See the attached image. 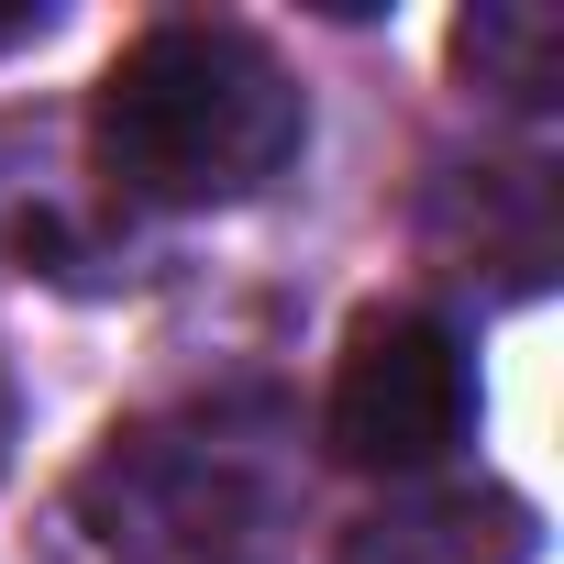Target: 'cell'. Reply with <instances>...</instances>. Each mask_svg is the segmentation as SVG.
Returning a JSON list of instances; mask_svg holds the SVG:
<instances>
[{
    "label": "cell",
    "instance_id": "2",
    "mask_svg": "<svg viewBox=\"0 0 564 564\" xmlns=\"http://www.w3.org/2000/svg\"><path fill=\"white\" fill-rule=\"evenodd\" d=\"M276 520V421L265 410H166L89 454L56 509L67 564H254Z\"/></svg>",
    "mask_w": 564,
    "mask_h": 564
},
{
    "label": "cell",
    "instance_id": "1",
    "mask_svg": "<svg viewBox=\"0 0 564 564\" xmlns=\"http://www.w3.org/2000/svg\"><path fill=\"white\" fill-rule=\"evenodd\" d=\"M311 144V100L243 23H155L89 89V166L133 210H232L289 177Z\"/></svg>",
    "mask_w": 564,
    "mask_h": 564
},
{
    "label": "cell",
    "instance_id": "6",
    "mask_svg": "<svg viewBox=\"0 0 564 564\" xmlns=\"http://www.w3.org/2000/svg\"><path fill=\"white\" fill-rule=\"evenodd\" d=\"M0 454H12V377H0Z\"/></svg>",
    "mask_w": 564,
    "mask_h": 564
},
{
    "label": "cell",
    "instance_id": "3",
    "mask_svg": "<svg viewBox=\"0 0 564 564\" xmlns=\"http://www.w3.org/2000/svg\"><path fill=\"white\" fill-rule=\"evenodd\" d=\"M476 432V355L443 311L421 300H377L344 322L333 355V399H322V443L366 476H432L454 443Z\"/></svg>",
    "mask_w": 564,
    "mask_h": 564
},
{
    "label": "cell",
    "instance_id": "4",
    "mask_svg": "<svg viewBox=\"0 0 564 564\" xmlns=\"http://www.w3.org/2000/svg\"><path fill=\"white\" fill-rule=\"evenodd\" d=\"M531 553H542V531L509 487H432V498L377 509L344 542V564H531Z\"/></svg>",
    "mask_w": 564,
    "mask_h": 564
},
{
    "label": "cell",
    "instance_id": "5",
    "mask_svg": "<svg viewBox=\"0 0 564 564\" xmlns=\"http://www.w3.org/2000/svg\"><path fill=\"white\" fill-rule=\"evenodd\" d=\"M454 67L509 100V111H553L564 100V12H531V0H487V12L454 23Z\"/></svg>",
    "mask_w": 564,
    "mask_h": 564
}]
</instances>
